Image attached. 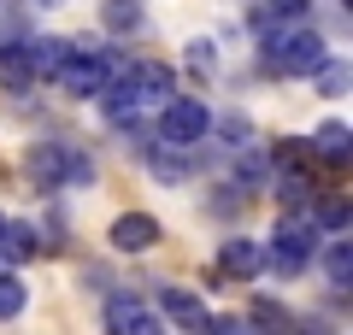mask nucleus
<instances>
[{
  "mask_svg": "<svg viewBox=\"0 0 353 335\" xmlns=\"http://www.w3.org/2000/svg\"><path fill=\"white\" fill-rule=\"evenodd\" d=\"M259 59L283 77H312L324 65V36L312 24H271L259 12Z\"/></svg>",
  "mask_w": 353,
  "mask_h": 335,
  "instance_id": "obj_1",
  "label": "nucleus"
},
{
  "mask_svg": "<svg viewBox=\"0 0 353 335\" xmlns=\"http://www.w3.org/2000/svg\"><path fill=\"white\" fill-rule=\"evenodd\" d=\"M206 130H212V112H206L201 100H189V94H171L159 106V130H153V136H159V148L183 153V148H194Z\"/></svg>",
  "mask_w": 353,
  "mask_h": 335,
  "instance_id": "obj_2",
  "label": "nucleus"
},
{
  "mask_svg": "<svg viewBox=\"0 0 353 335\" xmlns=\"http://www.w3.org/2000/svg\"><path fill=\"white\" fill-rule=\"evenodd\" d=\"M312 253H318L312 223H306V218H283L277 236H271V247H265V265H271L277 276H301L306 265H312Z\"/></svg>",
  "mask_w": 353,
  "mask_h": 335,
  "instance_id": "obj_3",
  "label": "nucleus"
},
{
  "mask_svg": "<svg viewBox=\"0 0 353 335\" xmlns=\"http://www.w3.org/2000/svg\"><path fill=\"white\" fill-rule=\"evenodd\" d=\"M112 71H118V53H71V65L59 71V88L77 100H94L112 83Z\"/></svg>",
  "mask_w": 353,
  "mask_h": 335,
  "instance_id": "obj_4",
  "label": "nucleus"
},
{
  "mask_svg": "<svg viewBox=\"0 0 353 335\" xmlns=\"http://www.w3.org/2000/svg\"><path fill=\"white\" fill-rule=\"evenodd\" d=\"M71 41L59 36H24V59H30V83H59V71L71 65Z\"/></svg>",
  "mask_w": 353,
  "mask_h": 335,
  "instance_id": "obj_5",
  "label": "nucleus"
},
{
  "mask_svg": "<svg viewBox=\"0 0 353 335\" xmlns=\"http://www.w3.org/2000/svg\"><path fill=\"white\" fill-rule=\"evenodd\" d=\"M153 241H159V218H148V212H118L112 218V247L118 253H148Z\"/></svg>",
  "mask_w": 353,
  "mask_h": 335,
  "instance_id": "obj_6",
  "label": "nucleus"
},
{
  "mask_svg": "<svg viewBox=\"0 0 353 335\" xmlns=\"http://www.w3.org/2000/svg\"><path fill=\"white\" fill-rule=\"evenodd\" d=\"M353 153V130L341 124V118H330V124H318L312 136H306V159H324V165H347Z\"/></svg>",
  "mask_w": 353,
  "mask_h": 335,
  "instance_id": "obj_7",
  "label": "nucleus"
},
{
  "mask_svg": "<svg viewBox=\"0 0 353 335\" xmlns=\"http://www.w3.org/2000/svg\"><path fill=\"white\" fill-rule=\"evenodd\" d=\"M218 271L236 276V283H248V276L265 271V247H259V241H248V236H230L224 247H218Z\"/></svg>",
  "mask_w": 353,
  "mask_h": 335,
  "instance_id": "obj_8",
  "label": "nucleus"
},
{
  "mask_svg": "<svg viewBox=\"0 0 353 335\" xmlns=\"http://www.w3.org/2000/svg\"><path fill=\"white\" fill-rule=\"evenodd\" d=\"M24 171L36 176L41 188H59V183H65V171H71V148H59V141H41V148H30V153H24Z\"/></svg>",
  "mask_w": 353,
  "mask_h": 335,
  "instance_id": "obj_9",
  "label": "nucleus"
},
{
  "mask_svg": "<svg viewBox=\"0 0 353 335\" xmlns=\"http://www.w3.org/2000/svg\"><path fill=\"white\" fill-rule=\"evenodd\" d=\"M159 312H165L171 323H183V329H194V335H201L206 318H212V312H206L201 300L189 294V288H159Z\"/></svg>",
  "mask_w": 353,
  "mask_h": 335,
  "instance_id": "obj_10",
  "label": "nucleus"
},
{
  "mask_svg": "<svg viewBox=\"0 0 353 335\" xmlns=\"http://www.w3.org/2000/svg\"><path fill=\"white\" fill-rule=\"evenodd\" d=\"M347 218H353V206L341 194H312V200H306V223H318V230H330V236H341Z\"/></svg>",
  "mask_w": 353,
  "mask_h": 335,
  "instance_id": "obj_11",
  "label": "nucleus"
},
{
  "mask_svg": "<svg viewBox=\"0 0 353 335\" xmlns=\"http://www.w3.org/2000/svg\"><path fill=\"white\" fill-rule=\"evenodd\" d=\"M141 323H148V306H141L136 294H112L106 300V329L112 335H136Z\"/></svg>",
  "mask_w": 353,
  "mask_h": 335,
  "instance_id": "obj_12",
  "label": "nucleus"
},
{
  "mask_svg": "<svg viewBox=\"0 0 353 335\" xmlns=\"http://www.w3.org/2000/svg\"><path fill=\"white\" fill-rule=\"evenodd\" d=\"M241 323H248V335H294L289 312H283L277 300H259V306H253V312H248Z\"/></svg>",
  "mask_w": 353,
  "mask_h": 335,
  "instance_id": "obj_13",
  "label": "nucleus"
},
{
  "mask_svg": "<svg viewBox=\"0 0 353 335\" xmlns=\"http://www.w3.org/2000/svg\"><path fill=\"white\" fill-rule=\"evenodd\" d=\"M30 253H36V230H30V223H0V259L24 265Z\"/></svg>",
  "mask_w": 353,
  "mask_h": 335,
  "instance_id": "obj_14",
  "label": "nucleus"
},
{
  "mask_svg": "<svg viewBox=\"0 0 353 335\" xmlns=\"http://www.w3.org/2000/svg\"><path fill=\"white\" fill-rule=\"evenodd\" d=\"M101 18H106V30H118V36H130V30H141V0H101Z\"/></svg>",
  "mask_w": 353,
  "mask_h": 335,
  "instance_id": "obj_15",
  "label": "nucleus"
},
{
  "mask_svg": "<svg viewBox=\"0 0 353 335\" xmlns=\"http://www.w3.org/2000/svg\"><path fill=\"white\" fill-rule=\"evenodd\" d=\"M312 77H318V94H330V100H341V94L353 88V71H347L341 59H324V65H318Z\"/></svg>",
  "mask_w": 353,
  "mask_h": 335,
  "instance_id": "obj_16",
  "label": "nucleus"
},
{
  "mask_svg": "<svg viewBox=\"0 0 353 335\" xmlns=\"http://www.w3.org/2000/svg\"><path fill=\"white\" fill-rule=\"evenodd\" d=\"M148 159H153V171H159V183H183V176H189V159H183L176 148H159V141H153Z\"/></svg>",
  "mask_w": 353,
  "mask_h": 335,
  "instance_id": "obj_17",
  "label": "nucleus"
},
{
  "mask_svg": "<svg viewBox=\"0 0 353 335\" xmlns=\"http://www.w3.org/2000/svg\"><path fill=\"white\" fill-rule=\"evenodd\" d=\"M183 65H189V77H218V48L212 41H189V53H183Z\"/></svg>",
  "mask_w": 353,
  "mask_h": 335,
  "instance_id": "obj_18",
  "label": "nucleus"
},
{
  "mask_svg": "<svg viewBox=\"0 0 353 335\" xmlns=\"http://www.w3.org/2000/svg\"><path fill=\"white\" fill-rule=\"evenodd\" d=\"M306 6H312V0H259V12L271 18V24H306Z\"/></svg>",
  "mask_w": 353,
  "mask_h": 335,
  "instance_id": "obj_19",
  "label": "nucleus"
},
{
  "mask_svg": "<svg viewBox=\"0 0 353 335\" xmlns=\"http://www.w3.org/2000/svg\"><path fill=\"white\" fill-rule=\"evenodd\" d=\"M277 200L283 206H306V200H312V183H306V171H289V176H277Z\"/></svg>",
  "mask_w": 353,
  "mask_h": 335,
  "instance_id": "obj_20",
  "label": "nucleus"
},
{
  "mask_svg": "<svg viewBox=\"0 0 353 335\" xmlns=\"http://www.w3.org/2000/svg\"><path fill=\"white\" fill-rule=\"evenodd\" d=\"M324 276L336 288H347V276H353V253H347V241H336V247L324 253Z\"/></svg>",
  "mask_w": 353,
  "mask_h": 335,
  "instance_id": "obj_21",
  "label": "nucleus"
},
{
  "mask_svg": "<svg viewBox=\"0 0 353 335\" xmlns=\"http://www.w3.org/2000/svg\"><path fill=\"white\" fill-rule=\"evenodd\" d=\"M236 176H241V188H259L265 176H271V159H265V153H241Z\"/></svg>",
  "mask_w": 353,
  "mask_h": 335,
  "instance_id": "obj_22",
  "label": "nucleus"
},
{
  "mask_svg": "<svg viewBox=\"0 0 353 335\" xmlns=\"http://www.w3.org/2000/svg\"><path fill=\"white\" fill-rule=\"evenodd\" d=\"M218 136H224V141H248V118H236V112H230V118H218Z\"/></svg>",
  "mask_w": 353,
  "mask_h": 335,
  "instance_id": "obj_23",
  "label": "nucleus"
},
{
  "mask_svg": "<svg viewBox=\"0 0 353 335\" xmlns=\"http://www.w3.org/2000/svg\"><path fill=\"white\" fill-rule=\"evenodd\" d=\"M201 335H248V323H241V318H206Z\"/></svg>",
  "mask_w": 353,
  "mask_h": 335,
  "instance_id": "obj_24",
  "label": "nucleus"
},
{
  "mask_svg": "<svg viewBox=\"0 0 353 335\" xmlns=\"http://www.w3.org/2000/svg\"><path fill=\"white\" fill-rule=\"evenodd\" d=\"M294 329H301V335H336V329H330L324 318H306V323H294Z\"/></svg>",
  "mask_w": 353,
  "mask_h": 335,
  "instance_id": "obj_25",
  "label": "nucleus"
},
{
  "mask_svg": "<svg viewBox=\"0 0 353 335\" xmlns=\"http://www.w3.org/2000/svg\"><path fill=\"white\" fill-rule=\"evenodd\" d=\"M136 335H165V329H159V318H148V323H141Z\"/></svg>",
  "mask_w": 353,
  "mask_h": 335,
  "instance_id": "obj_26",
  "label": "nucleus"
}]
</instances>
